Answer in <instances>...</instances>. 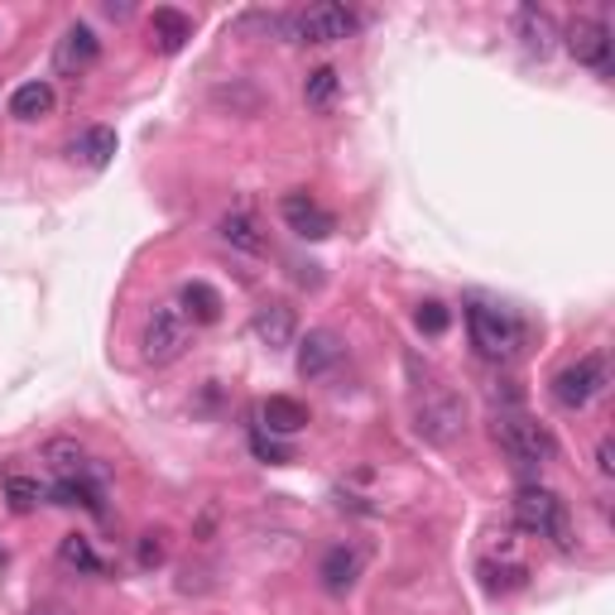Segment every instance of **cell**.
Masks as SVG:
<instances>
[{"mask_svg": "<svg viewBox=\"0 0 615 615\" xmlns=\"http://www.w3.org/2000/svg\"><path fill=\"white\" fill-rule=\"evenodd\" d=\"M289 44H337L356 30V15L346 6H308V10H293V15H274L270 20Z\"/></svg>", "mask_w": 615, "mask_h": 615, "instance_id": "1", "label": "cell"}, {"mask_svg": "<svg viewBox=\"0 0 615 615\" xmlns=\"http://www.w3.org/2000/svg\"><path fill=\"white\" fill-rule=\"evenodd\" d=\"M467 323H471V342H477L481 356H491V361L520 356V346H524V323L510 313V308L471 303V308H467Z\"/></svg>", "mask_w": 615, "mask_h": 615, "instance_id": "2", "label": "cell"}, {"mask_svg": "<svg viewBox=\"0 0 615 615\" xmlns=\"http://www.w3.org/2000/svg\"><path fill=\"white\" fill-rule=\"evenodd\" d=\"M491 438L500 442V452H505L510 461H520V467H543V461L557 457L553 432L543 424H534V418H524V414H500L491 424Z\"/></svg>", "mask_w": 615, "mask_h": 615, "instance_id": "3", "label": "cell"}, {"mask_svg": "<svg viewBox=\"0 0 615 615\" xmlns=\"http://www.w3.org/2000/svg\"><path fill=\"white\" fill-rule=\"evenodd\" d=\"M188 342H192V323L178 313V303L154 308L145 332H139V356H145V366H174L188 352Z\"/></svg>", "mask_w": 615, "mask_h": 615, "instance_id": "4", "label": "cell"}, {"mask_svg": "<svg viewBox=\"0 0 615 615\" xmlns=\"http://www.w3.org/2000/svg\"><path fill=\"white\" fill-rule=\"evenodd\" d=\"M514 524L524 529V534H539V539H557L563 549H572L567 539V514H563V500L553 491H543V486H524V491H514Z\"/></svg>", "mask_w": 615, "mask_h": 615, "instance_id": "5", "label": "cell"}, {"mask_svg": "<svg viewBox=\"0 0 615 615\" xmlns=\"http://www.w3.org/2000/svg\"><path fill=\"white\" fill-rule=\"evenodd\" d=\"M601 389H606V361L601 356H582L553 375V399L563 404V409H586Z\"/></svg>", "mask_w": 615, "mask_h": 615, "instance_id": "6", "label": "cell"}, {"mask_svg": "<svg viewBox=\"0 0 615 615\" xmlns=\"http://www.w3.org/2000/svg\"><path fill=\"white\" fill-rule=\"evenodd\" d=\"M461 424H467V409H461V399L457 395H432L418 404V414H414V428H418V438L432 442V447H447L461 432Z\"/></svg>", "mask_w": 615, "mask_h": 615, "instance_id": "7", "label": "cell"}, {"mask_svg": "<svg viewBox=\"0 0 615 615\" xmlns=\"http://www.w3.org/2000/svg\"><path fill=\"white\" fill-rule=\"evenodd\" d=\"M567 53L586 67H596L601 77H611V30L601 20H572L567 24Z\"/></svg>", "mask_w": 615, "mask_h": 615, "instance_id": "8", "label": "cell"}, {"mask_svg": "<svg viewBox=\"0 0 615 615\" xmlns=\"http://www.w3.org/2000/svg\"><path fill=\"white\" fill-rule=\"evenodd\" d=\"M279 212H284L289 231L299 236V241H327L332 231H337V217L323 212L313 198H303V192H289L284 202H279Z\"/></svg>", "mask_w": 615, "mask_h": 615, "instance_id": "9", "label": "cell"}, {"mask_svg": "<svg viewBox=\"0 0 615 615\" xmlns=\"http://www.w3.org/2000/svg\"><path fill=\"white\" fill-rule=\"evenodd\" d=\"M337 361H342V337L332 327H317L299 342V375L303 381H323Z\"/></svg>", "mask_w": 615, "mask_h": 615, "instance_id": "10", "label": "cell"}, {"mask_svg": "<svg viewBox=\"0 0 615 615\" xmlns=\"http://www.w3.org/2000/svg\"><path fill=\"white\" fill-rule=\"evenodd\" d=\"M96 53H102V44H96L87 24H67V34L59 39V53H53V67L59 73H82V67L96 63Z\"/></svg>", "mask_w": 615, "mask_h": 615, "instance_id": "11", "label": "cell"}, {"mask_svg": "<svg viewBox=\"0 0 615 615\" xmlns=\"http://www.w3.org/2000/svg\"><path fill=\"white\" fill-rule=\"evenodd\" d=\"M178 313H184L192 327L217 323V317H221V293L212 284H202V279H188V284L178 289Z\"/></svg>", "mask_w": 615, "mask_h": 615, "instance_id": "12", "label": "cell"}, {"mask_svg": "<svg viewBox=\"0 0 615 615\" xmlns=\"http://www.w3.org/2000/svg\"><path fill=\"white\" fill-rule=\"evenodd\" d=\"M256 337L270 346V352H279V346H289L293 342V308L289 303H264L256 308Z\"/></svg>", "mask_w": 615, "mask_h": 615, "instance_id": "13", "label": "cell"}, {"mask_svg": "<svg viewBox=\"0 0 615 615\" xmlns=\"http://www.w3.org/2000/svg\"><path fill=\"white\" fill-rule=\"evenodd\" d=\"M520 39H524V49L534 53V59H549V53L557 49V24L549 20V10L524 6L520 10Z\"/></svg>", "mask_w": 615, "mask_h": 615, "instance_id": "14", "label": "cell"}, {"mask_svg": "<svg viewBox=\"0 0 615 615\" xmlns=\"http://www.w3.org/2000/svg\"><path fill=\"white\" fill-rule=\"evenodd\" d=\"M221 241L236 246V250H246V256H264V236H260V221L250 217V212H227L221 217Z\"/></svg>", "mask_w": 615, "mask_h": 615, "instance_id": "15", "label": "cell"}, {"mask_svg": "<svg viewBox=\"0 0 615 615\" xmlns=\"http://www.w3.org/2000/svg\"><path fill=\"white\" fill-rule=\"evenodd\" d=\"M149 30H154V39H159V49L164 53H178L192 39V20L188 15H178V10H169V6H159L149 15Z\"/></svg>", "mask_w": 615, "mask_h": 615, "instance_id": "16", "label": "cell"}, {"mask_svg": "<svg viewBox=\"0 0 615 615\" xmlns=\"http://www.w3.org/2000/svg\"><path fill=\"white\" fill-rule=\"evenodd\" d=\"M260 418H264V428L270 432H299L308 428V409L299 399H289V395H270L260 404Z\"/></svg>", "mask_w": 615, "mask_h": 615, "instance_id": "17", "label": "cell"}, {"mask_svg": "<svg viewBox=\"0 0 615 615\" xmlns=\"http://www.w3.org/2000/svg\"><path fill=\"white\" fill-rule=\"evenodd\" d=\"M356 567H361V557H356L352 549H346V543H337V549H327V557H323V586H327L332 596L352 592Z\"/></svg>", "mask_w": 615, "mask_h": 615, "instance_id": "18", "label": "cell"}, {"mask_svg": "<svg viewBox=\"0 0 615 615\" xmlns=\"http://www.w3.org/2000/svg\"><path fill=\"white\" fill-rule=\"evenodd\" d=\"M73 159L92 164V169H102V164H111V154H116V131H106V125H92V131H82L73 139Z\"/></svg>", "mask_w": 615, "mask_h": 615, "instance_id": "19", "label": "cell"}, {"mask_svg": "<svg viewBox=\"0 0 615 615\" xmlns=\"http://www.w3.org/2000/svg\"><path fill=\"white\" fill-rule=\"evenodd\" d=\"M53 111V87L49 82H24V87H15V96H10V116L15 121H39Z\"/></svg>", "mask_w": 615, "mask_h": 615, "instance_id": "20", "label": "cell"}, {"mask_svg": "<svg viewBox=\"0 0 615 615\" xmlns=\"http://www.w3.org/2000/svg\"><path fill=\"white\" fill-rule=\"evenodd\" d=\"M44 461L53 471H63V477H82V471H87V447L73 442V438H49Z\"/></svg>", "mask_w": 615, "mask_h": 615, "instance_id": "21", "label": "cell"}, {"mask_svg": "<svg viewBox=\"0 0 615 615\" xmlns=\"http://www.w3.org/2000/svg\"><path fill=\"white\" fill-rule=\"evenodd\" d=\"M529 582V567L524 563H481V586L491 596H505V592H520Z\"/></svg>", "mask_w": 615, "mask_h": 615, "instance_id": "22", "label": "cell"}, {"mask_svg": "<svg viewBox=\"0 0 615 615\" xmlns=\"http://www.w3.org/2000/svg\"><path fill=\"white\" fill-rule=\"evenodd\" d=\"M303 102L313 111H327L332 102H337V67H313L303 82Z\"/></svg>", "mask_w": 615, "mask_h": 615, "instance_id": "23", "label": "cell"}, {"mask_svg": "<svg viewBox=\"0 0 615 615\" xmlns=\"http://www.w3.org/2000/svg\"><path fill=\"white\" fill-rule=\"evenodd\" d=\"M59 557H63L67 567H77V572H92V577H96V572H106V563L96 557V549H92V543L82 539V534H67V539L59 543Z\"/></svg>", "mask_w": 615, "mask_h": 615, "instance_id": "24", "label": "cell"}, {"mask_svg": "<svg viewBox=\"0 0 615 615\" xmlns=\"http://www.w3.org/2000/svg\"><path fill=\"white\" fill-rule=\"evenodd\" d=\"M53 500H59V505H82V510H92V514H106L102 496H96L87 481H77V477H63L59 486H53Z\"/></svg>", "mask_w": 615, "mask_h": 615, "instance_id": "25", "label": "cell"}, {"mask_svg": "<svg viewBox=\"0 0 615 615\" xmlns=\"http://www.w3.org/2000/svg\"><path fill=\"white\" fill-rule=\"evenodd\" d=\"M6 500H10V510H34L39 505V500H44V486H39V481H30V477H10L6 481Z\"/></svg>", "mask_w": 615, "mask_h": 615, "instance_id": "26", "label": "cell"}, {"mask_svg": "<svg viewBox=\"0 0 615 615\" xmlns=\"http://www.w3.org/2000/svg\"><path fill=\"white\" fill-rule=\"evenodd\" d=\"M414 323H418V332H424V337H442L447 323H452V313H447L442 303H418Z\"/></svg>", "mask_w": 615, "mask_h": 615, "instance_id": "27", "label": "cell"}, {"mask_svg": "<svg viewBox=\"0 0 615 615\" xmlns=\"http://www.w3.org/2000/svg\"><path fill=\"white\" fill-rule=\"evenodd\" d=\"M250 447H256V457L260 461H274V467H284V461H293V452L284 442H274L270 432H256V438H250Z\"/></svg>", "mask_w": 615, "mask_h": 615, "instance_id": "28", "label": "cell"}, {"mask_svg": "<svg viewBox=\"0 0 615 615\" xmlns=\"http://www.w3.org/2000/svg\"><path fill=\"white\" fill-rule=\"evenodd\" d=\"M139 563H145V567H159L164 563V543L154 539V534L139 539Z\"/></svg>", "mask_w": 615, "mask_h": 615, "instance_id": "29", "label": "cell"}, {"mask_svg": "<svg viewBox=\"0 0 615 615\" xmlns=\"http://www.w3.org/2000/svg\"><path fill=\"white\" fill-rule=\"evenodd\" d=\"M596 471H601V477H615V447H611V438H601V447H596Z\"/></svg>", "mask_w": 615, "mask_h": 615, "instance_id": "30", "label": "cell"}, {"mask_svg": "<svg viewBox=\"0 0 615 615\" xmlns=\"http://www.w3.org/2000/svg\"><path fill=\"white\" fill-rule=\"evenodd\" d=\"M30 615H67V611H63V606H34Z\"/></svg>", "mask_w": 615, "mask_h": 615, "instance_id": "31", "label": "cell"}]
</instances>
